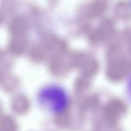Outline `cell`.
I'll return each instance as SVG.
<instances>
[{"instance_id":"1","label":"cell","mask_w":131,"mask_h":131,"mask_svg":"<svg viewBox=\"0 0 131 131\" xmlns=\"http://www.w3.org/2000/svg\"><path fill=\"white\" fill-rule=\"evenodd\" d=\"M38 99L43 108L54 114L64 111L69 104L67 93L56 85H48L42 88L38 93Z\"/></svg>"}]
</instances>
